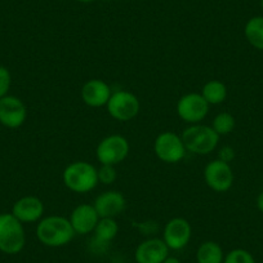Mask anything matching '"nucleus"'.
I'll return each instance as SVG.
<instances>
[{"label":"nucleus","mask_w":263,"mask_h":263,"mask_svg":"<svg viewBox=\"0 0 263 263\" xmlns=\"http://www.w3.org/2000/svg\"><path fill=\"white\" fill-rule=\"evenodd\" d=\"M75 235L70 219L62 216L45 217L36 226L37 240L49 248L65 247L72 241Z\"/></svg>","instance_id":"obj_1"},{"label":"nucleus","mask_w":263,"mask_h":263,"mask_svg":"<svg viewBox=\"0 0 263 263\" xmlns=\"http://www.w3.org/2000/svg\"><path fill=\"white\" fill-rule=\"evenodd\" d=\"M63 183L70 191L87 194L98 186L97 168L88 161H74L62 173Z\"/></svg>","instance_id":"obj_2"},{"label":"nucleus","mask_w":263,"mask_h":263,"mask_svg":"<svg viewBox=\"0 0 263 263\" xmlns=\"http://www.w3.org/2000/svg\"><path fill=\"white\" fill-rule=\"evenodd\" d=\"M182 141L189 153L195 155H209L216 150L219 142L217 135L211 125L192 124L182 133Z\"/></svg>","instance_id":"obj_3"},{"label":"nucleus","mask_w":263,"mask_h":263,"mask_svg":"<svg viewBox=\"0 0 263 263\" xmlns=\"http://www.w3.org/2000/svg\"><path fill=\"white\" fill-rule=\"evenodd\" d=\"M26 234L22 222L12 213H0V252L14 255L22 252Z\"/></svg>","instance_id":"obj_4"},{"label":"nucleus","mask_w":263,"mask_h":263,"mask_svg":"<svg viewBox=\"0 0 263 263\" xmlns=\"http://www.w3.org/2000/svg\"><path fill=\"white\" fill-rule=\"evenodd\" d=\"M128 140L124 136L111 135L103 138L96 148V158L103 165H118L129 155Z\"/></svg>","instance_id":"obj_5"},{"label":"nucleus","mask_w":263,"mask_h":263,"mask_svg":"<svg viewBox=\"0 0 263 263\" xmlns=\"http://www.w3.org/2000/svg\"><path fill=\"white\" fill-rule=\"evenodd\" d=\"M107 112L112 119L118 121H129L138 115L141 108L137 96L128 90L112 92L107 105Z\"/></svg>","instance_id":"obj_6"},{"label":"nucleus","mask_w":263,"mask_h":263,"mask_svg":"<svg viewBox=\"0 0 263 263\" xmlns=\"http://www.w3.org/2000/svg\"><path fill=\"white\" fill-rule=\"evenodd\" d=\"M154 151L159 160L166 164H177L186 156V147L181 136L173 132H163L154 142Z\"/></svg>","instance_id":"obj_7"},{"label":"nucleus","mask_w":263,"mask_h":263,"mask_svg":"<svg viewBox=\"0 0 263 263\" xmlns=\"http://www.w3.org/2000/svg\"><path fill=\"white\" fill-rule=\"evenodd\" d=\"M209 106L201 93H187L177 102V114L182 121L190 125L200 124L208 115Z\"/></svg>","instance_id":"obj_8"},{"label":"nucleus","mask_w":263,"mask_h":263,"mask_svg":"<svg viewBox=\"0 0 263 263\" xmlns=\"http://www.w3.org/2000/svg\"><path fill=\"white\" fill-rule=\"evenodd\" d=\"M204 179L209 189L216 192H226L234 184V171L229 163L216 159L204 168Z\"/></svg>","instance_id":"obj_9"},{"label":"nucleus","mask_w":263,"mask_h":263,"mask_svg":"<svg viewBox=\"0 0 263 263\" xmlns=\"http://www.w3.org/2000/svg\"><path fill=\"white\" fill-rule=\"evenodd\" d=\"M192 227L187 219L176 217L166 222L163 231V240L169 250H182L191 240Z\"/></svg>","instance_id":"obj_10"},{"label":"nucleus","mask_w":263,"mask_h":263,"mask_svg":"<svg viewBox=\"0 0 263 263\" xmlns=\"http://www.w3.org/2000/svg\"><path fill=\"white\" fill-rule=\"evenodd\" d=\"M27 119L26 105L16 96L0 98V124L7 128L17 129Z\"/></svg>","instance_id":"obj_11"},{"label":"nucleus","mask_w":263,"mask_h":263,"mask_svg":"<svg viewBox=\"0 0 263 263\" xmlns=\"http://www.w3.org/2000/svg\"><path fill=\"white\" fill-rule=\"evenodd\" d=\"M93 206L97 211L100 218H116L126 208V200L121 192L110 190L96 197Z\"/></svg>","instance_id":"obj_12"},{"label":"nucleus","mask_w":263,"mask_h":263,"mask_svg":"<svg viewBox=\"0 0 263 263\" xmlns=\"http://www.w3.org/2000/svg\"><path fill=\"white\" fill-rule=\"evenodd\" d=\"M169 257V248L163 239L151 237L136 248V263H163Z\"/></svg>","instance_id":"obj_13"},{"label":"nucleus","mask_w":263,"mask_h":263,"mask_svg":"<svg viewBox=\"0 0 263 263\" xmlns=\"http://www.w3.org/2000/svg\"><path fill=\"white\" fill-rule=\"evenodd\" d=\"M70 223L77 235H88L95 231L100 216L90 204H79L70 214Z\"/></svg>","instance_id":"obj_14"},{"label":"nucleus","mask_w":263,"mask_h":263,"mask_svg":"<svg viewBox=\"0 0 263 263\" xmlns=\"http://www.w3.org/2000/svg\"><path fill=\"white\" fill-rule=\"evenodd\" d=\"M12 214L22 223L39 222L44 214V204L36 196H24L13 204Z\"/></svg>","instance_id":"obj_15"},{"label":"nucleus","mask_w":263,"mask_h":263,"mask_svg":"<svg viewBox=\"0 0 263 263\" xmlns=\"http://www.w3.org/2000/svg\"><path fill=\"white\" fill-rule=\"evenodd\" d=\"M112 90L110 85L101 79H90L84 83L80 96H82L83 102L89 107H103L107 105L110 100Z\"/></svg>","instance_id":"obj_16"},{"label":"nucleus","mask_w":263,"mask_h":263,"mask_svg":"<svg viewBox=\"0 0 263 263\" xmlns=\"http://www.w3.org/2000/svg\"><path fill=\"white\" fill-rule=\"evenodd\" d=\"M224 253L221 245L216 241H204L197 248V263H223Z\"/></svg>","instance_id":"obj_17"},{"label":"nucleus","mask_w":263,"mask_h":263,"mask_svg":"<svg viewBox=\"0 0 263 263\" xmlns=\"http://www.w3.org/2000/svg\"><path fill=\"white\" fill-rule=\"evenodd\" d=\"M95 241L100 245H107L119 232V224L115 218H100L95 229Z\"/></svg>","instance_id":"obj_18"},{"label":"nucleus","mask_w":263,"mask_h":263,"mask_svg":"<svg viewBox=\"0 0 263 263\" xmlns=\"http://www.w3.org/2000/svg\"><path fill=\"white\" fill-rule=\"evenodd\" d=\"M244 35L252 47L263 50V16L252 17L245 24Z\"/></svg>","instance_id":"obj_19"},{"label":"nucleus","mask_w":263,"mask_h":263,"mask_svg":"<svg viewBox=\"0 0 263 263\" xmlns=\"http://www.w3.org/2000/svg\"><path fill=\"white\" fill-rule=\"evenodd\" d=\"M201 96L209 105H221L227 98V87L221 80H209L204 84Z\"/></svg>","instance_id":"obj_20"},{"label":"nucleus","mask_w":263,"mask_h":263,"mask_svg":"<svg viewBox=\"0 0 263 263\" xmlns=\"http://www.w3.org/2000/svg\"><path fill=\"white\" fill-rule=\"evenodd\" d=\"M235 125H236V120H235L234 115H231L230 112H219L213 119L211 126L214 129L217 135L221 137V136L230 135L235 129Z\"/></svg>","instance_id":"obj_21"},{"label":"nucleus","mask_w":263,"mask_h":263,"mask_svg":"<svg viewBox=\"0 0 263 263\" xmlns=\"http://www.w3.org/2000/svg\"><path fill=\"white\" fill-rule=\"evenodd\" d=\"M223 263H255V259L252 253L237 248V249H232L231 252L224 255Z\"/></svg>","instance_id":"obj_22"},{"label":"nucleus","mask_w":263,"mask_h":263,"mask_svg":"<svg viewBox=\"0 0 263 263\" xmlns=\"http://www.w3.org/2000/svg\"><path fill=\"white\" fill-rule=\"evenodd\" d=\"M98 173V182L103 184H112L116 181V169L114 165H103L101 164L100 168L97 169Z\"/></svg>","instance_id":"obj_23"},{"label":"nucleus","mask_w":263,"mask_h":263,"mask_svg":"<svg viewBox=\"0 0 263 263\" xmlns=\"http://www.w3.org/2000/svg\"><path fill=\"white\" fill-rule=\"evenodd\" d=\"M12 85V75L9 70L0 65V98L8 96Z\"/></svg>","instance_id":"obj_24"},{"label":"nucleus","mask_w":263,"mask_h":263,"mask_svg":"<svg viewBox=\"0 0 263 263\" xmlns=\"http://www.w3.org/2000/svg\"><path fill=\"white\" fill-rule=\"evenodd\" d=\"M236 154H235V150L231 147V146H223V147L219 150L218 153V159L219 160L224 161V163H231L235 159Z\"/></svg>","instance_id":"obj_25"},{"label":"nucleus","mask_w":263,"mask_h":263,"mask_svg":"<svg viewBox=\"0 0 263 263\" xmlns=\"http://www.w3.org/2000/svg\"><path fill=\"white\" fill-rule=\"evenodd\" d=\"M255 204H257L258 211L263 213V191L257 196V201H255Z\"/></svg>","instance_id":"obj_26"},{"label":"nucleus","mask_w":263,"mask_h":263,"mask_svg":"<svg viewBox=\"0 0 263 263\" xmlns=\"http://www.w3.org/2000/svg\"><path fill=\"white\" fill-rule=\"evenodd\" d=\"M163 263H182L181 260L178 259V258H176V257H171V255H169L168 258H166L165 260H164Z\"/></svg>","instance_id":"obj_27"},{"label":"nucleus","mask_w":263,"mask_h":263,"mask_svg":"<svg viewBox=\"0 0 263 263\" xmlns=\"http://www.w3.org/2000/svg\"><path fill=\"white\" fill-rule=\"evenodd\" d=\"M77 2H79V3H92L95 0H77Z\"/></svg>","instance_id":"obj_28"},{"label":"nucleus","mask_w":263,"mask_h":263,"mask_svg":"<svg viewBox=\"0 0 263 263\" xmlns=\"http://www.w3.org/2000/svg\"><path fill=\"white\" fill-rule=\"evenodd\" d=\"M260 8H262V11H263V0H260Z\"/></svg>","instance_id":"obj_29"}]
</instances>
